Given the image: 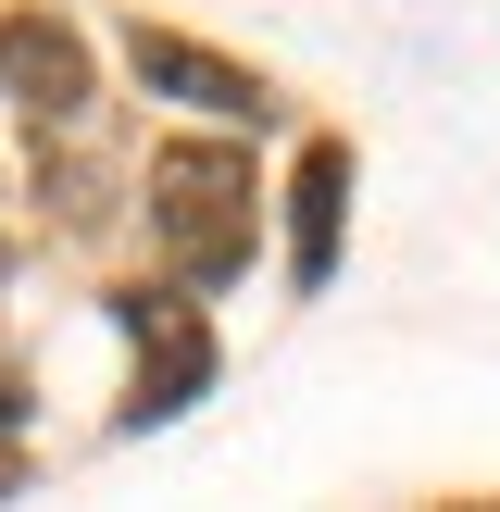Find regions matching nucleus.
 <instances>
[{
    "label": "nucleus",
    "instance_id": "nucleus-5",
    "mask_svg": "<svg viewBox=\"0 0 500 512\" xmlns=\"http://www.w3.org/2000/svg\"><path fill=\"white\" fill-rule=\"evenodd\" d=\"M13 425H25V375L0 363V438H13Z\"/></svg>",
    "mask_w": 500,
    "mask_h": 512
},
{
    "label": "nucleus",
    "instance_id": "nucleus-1",
    "mask_svg": "<svg viewBox=\"0 0 500 512\" xmlns=\"http://www.w3.org/2000/svg\"><path fill=\"white\" fill-rule=\"evenodd\" d=\"M250 163L225 138H175L150 150V238H163V263L188 275V288H225V275L250 263Z\"/></svg>",
    "mask_w": 500,
    "mask_h": 512
},
{
    "label": "nucleus",
    "instance_id": "nucleus-4",
    "mask_svg": "<svg viewBox=\"0 0 500 512\" xmlns=\"http://www.w3.org/2000/svg\"><path fill=\"white\" fill-rule=\"evenodd\" d=\"M338 213H350V150L313 138V150H300V188H288V275H300V288L338 275Z\"/></svg>",
    "mask_w": 500,
    "mask_h": 512
},
{
    "label": "nucleus",
    "instance_id": "nucleus-6",
    "mask_svg": "<svg viewBox=\"0 0 500 512\" xmlns=\"http://www.w3.org/2000/svg\"><path fill=\"white\" fill-rule=\"evenodd\" d=\"M475 512H500V500H475Z\"/></svg>",
    "mask_w": 500,
    "mask_h": 512
},
{
    "label": "nucleus",
    "instance_id": "nucleus-2",
    "mask_svg": "<svg viewBox=\"0 0 500 512\" xmlns=\"http://www.w3.org/2000/svg\"><path fill=\"white\" fill-rule=\"evenodd\" d=\"M113 325L138 338V388H125V425H175L200 388H213V325H200L188 300L125 288V300H113Z\"/></svg>",
    "mask_w": 500,
    "mask_h": 512
},
{
    "label": "nucleus",
    "instance_id": "nucleus-3",
    "mask_svg": "<svg viewBox=\"0 0 500 512\" xmlns=\"http://www.w3.org/2000/svg\"><path fill=\"white\" fill-rule=\"evenodd\" d=\"M125 63H138V88H163V100H188V113H213V125H263V75H238V63H213V50H188V38H125Z\"/></svg>",
    "mask_w": 500,
    "mask_h": 512
}]
</instances>
